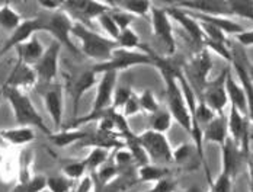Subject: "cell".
Returning <instances> with one entry per match:
<instances>
[{"label":"cell","instance_id":"cell-39","mask_svg":"<svg viewBox=\"0 0 253 192\" xmlns=\"http://www.w3.org/2000/svg\"><path fill=\"white\" fill-rule=\"evenodd\" d=\"M138 102H140V108L143 112L152 115L154 112H157L160 109L159 100L154 95L152 89H144L140 95H138Z\"/></svg>","mask_w":253,"mask_h":192},{"label":"cell","instance_id":"cell-30","mask_svg":"<svg viewBox=\"0 0 253 192\" xmlns=\"http://www.w3.org/2000/svg\"><path fill=\"white\" fill-rule=\"evenodd\" d=\"M114 7H118L121 10H124L126 13H129L131 16H140L144 18L147 15H150L153 4L150 1H144V0H121V1H109Z\"/></svg>","mask_w":253,"mask_h":192},{"label":"cell","instance_id":"cell-48","mask_svg":"<svg viewBox=\"0 0 253 192\" xmlns=\"http://www.w3.org/2000/svg\"><path fill=\"white\" fill-rule=\"evenodd\" d=\"M134 163V159L131 156V153L126 150V148H120L117 153H115V165L121 170L124 169H128L131 165ZM135 165V163H134Z\"/></svg>","mask_w":253,"mask_h":192},{"label":"cell","instance_id":"cell-22","mask_svg":"<svg viewBox=\"0 0 253 192\" xmlns=\"http://www.w3.org/2000/svg\"><path fill=\"white\" fill-rule=\"evenodd\" d=\"M0 139L7 147H26L35 140V130L28 127L3 128L0 130Z\"/></svg>","mask_w":253,"mask_h":192},{"label":"cell","instance_id":"cell-58","mask_svg":"<svg viewBox=\"0 0 253 192\" xmlns=\"http://www.w3.org/2000/svg\"><path fill=\"white\" fill-rule=\"evenodd\" d=\"M175 192H182V191H175Z\"/></svg>","mask_w":253,"mask_h":192},{"label":"cell","instance_id":"cell-52","mask_svg":"<svg viewBox=\"0 0 253 192\" xmlns=\"http://www.w3.org/2000/svg\"><path fill=\"white\" fill-rule=\"evenodd\" d=\"M63 3L64 1H38L40 7L42 10H45L47 13H52V12H58L63 9Z\"/></svg>","mask_w":253,"mask_h":192},{"label":"cell","instance_id":"cell-6","mask_svg":"<svg viewBox=\"0 0 253 192\" xmlns=\"http://www.w3.org/2000/svg\"><path fill=\"white\" fill-rule=\"evenodd\" d=\"M44 24V31L50 34L54 41H57L61 47H66L73 54H80L79 47L73 41L72 29H73V19L70 15H67L63 9L58 12L40 15Z\"/></svg>","mask_w":253,"mask_h":192},{"label":"cell","instance_id":"cell-7","mask_svg":"<svg viewBox=\"0 0 253 192\" xmlns=\"http://www.w3.org/2000/svg\"><path fill=\"white\" fill-rule=\"evenodd\" d=\"M137 140L141 147L146 150L152 163H163V162H173V148L166 137V134L146 130L137 134Z\"/></svg>","mask_w":253,"mask_h":192},{"label":"cell","instance_id":"cell-50","mask_svg":"<svg viewBox=\"0 0 253 192\" xmlns=\"http://www.w3.org/2000/svg\"><path fill=\"white\" fill-rule=\"evenodd\" d=\"M234 40L242 48L253 47V29H245L243 32L237 34Z\"/></svg>","mask_w":253,"mask_h":192},{"label":"cell","instance_id":"cell-5","mask_svg":"<svg viewBox=\"0 0 253 192\" xmlns=\"http://www.w3.org/2000/svg\"><path fill=\"white\" fill-rule=\"evenodd\" d=\"M117 77H118V73L101 74L98 85H96V96H95L93 105L90 108V112L73 121L70 125L72 128H77L80 125L96 121L105 111H108L112 106V99H114V94L117 89Z\"/></svg>","mask_w":253,"mask_h":192},{"label":"cell","instance_id":"cell-29","mask_svg":"<svg viewBox=\"0 0 253 192\" xmlns=\"http://www.w3.org/2000/svg\"><path fill=\"white\" fill-rule=\"evenodd\" d=\"M166 176H169V169L152 162L137 168V173H135L137 182H143V184H156L157 181Z\"/></svg>","mask_w":253,"mask_h":192},{"label":"cell","instance_id":"cell-43","mask_svg":"<svg viewBox=\"0 0 253 192\" xmlns=\"http://www.w3.org/2000/svg\"><path fill=\"white\" fill-rule=\"evenodd\" d=\"M194 154H197V148H195L194 143L180 144V145H177L176 148H173V162H176V163H186L188 160H191V157Z\"/></svg>","mask_w":253,"mask_h":192},{"label":"cell","instance_id":"cell-21","mask_svg":"<svg viewBox=\"0 0 253 192\" xmlns=\"http://www.w3.org/2000/svg\"><path fill=\"white\" fill-rule=\"evenodd\" d=\"M166 10H168V13L170 16V19L180 25L188 32V35L191 37V40L194 43L204 44V32L203 29H201V25L189 12H186L183 9H179L176 6H173V4L166 7Z\"/></svg>","mask_w":253,"mask_h":192},{"label":"cell","instance_id":"cell-33","mask_svg":"<svg viewBox=\"0 0 253 192\" xmlns=\"http://www.w3.org/2000/svg\"><path fill=\"white\" fill-rule=\"evenodd\" d=\"M172 122H173V118H172L169 109L160 108L157 112H154V114L150 115V118H149V125H150V128H149V130L157 131V133H162V134H166V133L170 130Z\"/></svg>","mask_w":253,"mask_h":192},{"label":"cell","instance_id":"cell-56","mask_svg":"<svg viewBox=\"0 0 253 192\" xmlns=\"http://www.w3.org/2000/svg\"><path fill=\"white\" fill-rule=\"evenodd\" d=\"M249 192H253V182H251V185H249Z\"/></svg>","mask_w":253,"mask_h":192},{"label":"cell","instance_id":"cell-28","mask_svg":"<svg viewBox=\"0 0 253 192\" xmlns=\"http://www.w3.org/2000/svg\"><path fill=\"white\" fill-rule=\"evenodd\" d=\"M87 136H89V133L83 131L80 128H67V130H60V131L51 133L48 139L55 147H67V145L83 142Z\"/></svg>","mask_w":253,"mask_h":192},{"label":"cell","instance_id":"cell-42","mask_svg":"<svg viewBox=\"0 0 253 192\" xmlns=\"http://www.w3.org/2000/svg\"><path fill=\"white\" fill-rule=\"evenodd\" d=\"M135 92L131 89V86H120L115 89V94H114V99H112V109L118 111V109H123L124 105L129 100V97L134 95Z\"/></svg>","mask_w":253,"mask_h":192},{"label":"cell","instance_id":"cell-15","mask_svg":"<svg viewBox=\"0 0 253 192\" xmlns=\"http://www.w3.org/2000/svg\"><path fill=\"white\" fill-rule=\"evenodd\" d=\"M63 10L67 15L77 16L80 24L89 22V21H98V18L103 13L111 10L109 1H64Z\"/></svg>","mask_w":253,"mask_h":192},{"label":"cell","instance_id":"cell-44","mask_svg":"<svg viewBox=\"0 0 253 192\" xmlns=\"http://www.w3.org/2000/svg\"><path fill=\"white\" fill-rule=\"evenodd\" d=\"M109 6H111L109 13H111V16H112V19L115 21V24L118 25V28H120L121 31H124L126 28H131V24H132V21H134V16H131L129 13H126V12L118 9V7H114L111 3H109Z\"/></svg>","mask_w":253,"mask_h":192},{"label":"cell","instance_id":"cell-11","mask_svg":"<svg viewBox=\"0 0 253 192\" xmlns=\"http://www.w3.org/2000/svg\"><path fill=\"white\" fill-rule=\"evenodd\" d=\"M60 52H61V46L57 41L52 40L50 46L45 48L42 57L34 66V70L37 73L40 85L47 86V85H51V83H55V79H57V74H58Z\"/></svg>","mask_w":253,"mask_h":192},{"label":"cell","instance_id":"cell-49","mask_svg":"<svg viewBox=\"0 0 253 192\" xmlns=\"http://www.w3.org/2000/svg\"><path fill=\"white\" fill-rule=\"evenodd\" d=\"M140 111H141V108H140V102H138V95L134 94V95L129 97V100L124 105V108H123V115H124L126 118H128V117H134V115H137Z\"/></svg>","mask_w":253,"mask_h":192},{"label":"cell","instance_id":"cell-32","mask_svg":"<svg viewBox=\"0 0 253 192\" xmlns=\"http://www.w3.org/2000/svg\"><path fill=\"white\" fill-rule=\"evenodd\" d=\"M22 21H24V18L12 4H9V3L0 4V28L1 29L12 32L22 24Z\"/></svg>","mask_w":253,"mask_h":192},{"label":"cell","instance_id":"cell-4","mask_svg":"<svg viewBox=\"0 0 253 192\" xmlns=\"http://www.w3.org/2000/svg\"><path fill=\"white\" fill-rule=\"evenodd\" d=\"M153 55L154 52L146 47H143L141 51H128L123 48H117L108 61L95 64L92 70L98 76H101L103 73H120L138 66H154Z\"/></svg>","mask_w":253,"mask_h":192},{"label":"cell","instance_id":"cell-25","mask_svg":"<svg viewBox=\"0 0 253 192\" xmlns=\"http://www.w3.org/2000/svg\"><path fill=\"white\" fill-rule=\"evenodd\" d=\"M226 91H227L228 103H231V108L237 109L240 114L248 117V102H246L245 91H243L240 82L231 76L230 70L226 77Z\"/></svg>","mask_w":253,"mask_h":192},{"label":"cell","instance_id":"cell-34","mask_svg":"<svg viewBox=\"0 0 253 192\" xmlns=\"http://www.w3.org/2000/svg\"><path fill=\"white\" fill-rule=\"evenodd\" d=\"M61 172L66 178H69L73 182L84 178L89 173L84 159L83 160H66V162H63L61 163Z\"/></svg>","mask_w":253,"mask_h":192},{"label":"cell","instance_id":"cell-12","mask_svg":"<svg viewBox=\"0 0 253 192\" xmlns=\"http://www.w3.org/2000/svg\"><path fill=\"white\" fill-rule=\"evenodd\" d=\"M251 125L252 124L249 117L240 114L234 108H230V114L227 117L228 139H231L237 144L246 156L251 154Z\"/></svg>","mask_w":253,"mask_h":192},{"label":"cell","instance_id":"cell-8","mask_svg":"<svg viewBox=\"0 0 253 192\" xmlns=\"http://www.w3.org/2000/svg\"><path fill=\"white\" fill-rule=\"evenodd\" d=\"M211 69H212V60L207 48H203L197 55H194L192 60L183 69V74L186 80L189 82V85L192 86V89L195 91L198 99L201 96L205 83L210 80L208 76H210Z\"/></svg>","mask_w":253,"mask_h":192},{"label":"cell","instance_id":"cell-24","mask_svg":"<svg viewBox=\"0 0 253 192\" xmlns=\"http://www.w3.org/2000/svg\"><path fill=\"white\" fill-rule=\"evenodd\" d=\"M15 51L18 54V63L34 67L38 63V60L42 57L45 48L42 47L41 41L37 37H32L29 41H26L22 46H19Z\"/></svg>","mask_w":253,"mask_h":192},{"label":"cell","instance_id":"cell-51","mask_svg":"<svg viewBox=\"0 0 253 192\" xmlns=\"http://www.w3.org/2000/svg\"><path fill=\"white\" fill-rule=\"evenodd\" d=\"M93 185H95L93 184V176L90 173H87L84 178L80 179L75 192H93Z\"/></svg>","mask_w":253,"mask_h":192},{"label":"cell","instance_id":"cell-47","mask_svg":"<svg viewBox=\"0 0 253 192\" xmlns=\"http://www.w3.org/2000/svg\"><path fill=\"white\" fill-rule=\"evenodd\" d=\"M176 191V182L173 179H170L169 176L157 181L156 184H153L152 190H147L146 192H175Z\"/></svg>","mask_w":253,"mask_h":192},{"label":"cell","instance_id":"cell-17","mask_svg":"<svg viewBox=\"0 0 253 192\" xmlns=\"http://www.w3.org/2000/svg\"><path fill=\"white\" fill-rule=\"evenodd\" d=\"M99 76L90 69L83 70L76 76H73L69 82V94L72 97V103H73V115H77V109H79V103L82 100V97L86 95L93 86L98 85V79Z\"/></svg>","mask_w":253,"mask_h":192},{"label":"cell","instance_id":"cell-3","mask_svg":"<svg viewBox=\"0 0 253 192\" xmlns=\"http://www.w3.org/2000/svg\"><path fill=\"white\" fill-rule=\"evenodd\" d=\"M4 89H6L4 97L7 99V102L12 108L13 118L16 121V124L19 127H28V128H34V130L37 128L48 137L52 131L47 127L42 115L37 111L35 105L32 103L28 94L24 91L6 88V86H4Z\"/></svg>","mask_w":253,"mask_h":192},{"label":"cell","instance_id":"cell-55","mask_svg":"<svg viewBox=\"0 0 253 192\" xmlns=\"http://www.w3.org/2000/svg\"><path fill=\"white\" fill-rule=\"evenodd\" d=\"M4 91H6V89H4V86L1 85V86H0V103H1V100L4 99Z\"/></svg>","mask_w":253,"mask_h":192},{"label":"cell","instance_id":"cell-53","mask_svg":"<svg viewBox=\"0 0 253 192\" xmlns=\"http://www.w3.org/2000/svg\"><path fill=\"white\" fill-rule=\"evenodd\" d=\"M246 165H248V172H249V179H251V182H253V153L248 156Z\"/></svg>","mask_w":253,"mask_h":192},{"label":"cell","instance_id":"cell-45","mask_svg":"<svg viewBox=\"0 0 253 192\" xmlns=\"http://www.w3.org/2000/svg\"><path fill=\"white\" fill-rule=\"evenodd\" d=\"M233 182L234 179L224 173H220L215 179H212L211 185L208 187L214 192H233Z\"/></svg>","mask_w":253,"mask_h":192},{"label":"cell","instance_id":"cell-9","mask_svg":"<svg viewBox=\"0 0 253 192\" xmlns=\"http://www.w3.org/2000/svg\"><path fill=\"white\" fill-rule=\"evenodd\" d=\"M227 70L217 76L214 80H208L204 86L200 100L208 105L217 115H224V109L228 105V96L226 91V77Z\"/></svg>","mask_w":253,"mask_h":192},{"label":"cell","instance_id":"cell-26","mask_svg":"<svg viewBox=\"0 0 253 192\" xmlns=\"http://www.w3.org/2000/svg\"><path fill=\"white\" fill-rule=\"evenodd\" d=\"M80 147H87V148H105V150H112V148H123L126 144L120 140V136L115 134H105L101 131H96L93 136L89 134L83 142H80Z\"/></svg>","mask_w":253,"mask_h":192},{"label":"cell","instance_id":"cell-16","mask_svg":"<svg viewBox=\"0 0 253 192\" xmlns=\"http://www.w3.org/2000/svg\"><path fill=\"white\" fill-rule=\"evenodd\" d=\"M231 54H233V67L237 76V80L240 82L245 95H246V102H248V117L251 120V124L253 125V82L251 80L248 70H246V63L248 58L245 55V51L242 47H233L231 48Z\"/></svg>","mask_w":253,"mask_h":192},{"label":"cell","instance_id":"cell-2","mask_svg":"<svg viewBox=\"0 0 253 192\" xmlns=\"http://www.w3.org/2000/svg\"><path fill=\"white\" fill-rule=\"evenodd\" d=\"M72 35L79 41V51L95 60L96 64L108 61L114 51L118 48L117 41H112L109 38H106L105 35H101L95 31H92L87 25L75 22L73 29H72Z\"/></svg>","mask_w":253,"mask_h":192},{"label":"cell","instance_id":"cell-57","mask_svg":"<svg viewBox=\"0 0 253 192\" xmlns=\"http://www.w3.org/2000/svg\"><path fill=\"white\" fill-rule=\"evenodd\" d=\"M208 192H214V191H212V190H211V188H210V191H208Z\"/></svg>","mask_w":253,"mask_h":192},{"label":"cell","instance_id":"cell-19","mask_svg":"<svg viewBox=\"0 0 253 192\" xmlns=\"http://www.w3.org/2000/svg\"><path fill=\"white\" fill-rule=\"evenodd\" d=\"M179 9H183L191 13L207 15V16H230L228 1L220 0H207V1H177L173 3Z\"/></svg>","mask_w":253,"mask_h":192},{"label":"cell","instance_id":"cell-31","mask_svg":"<svg viewBox=\"0 0 253 192\" xmlns=\"http://www.w3.org/2000/svg\"><path fill=\"white\" fill-rule=\"evenodd\" d=\"M0 179L3 182H15L19 179V156L6 151L0 160Z\"/></svg>","mask_w":253,"mask_h":192},{"label":"cell","instance_id":"cell-1","mask_svg":"<svg viewBox=\"0 0 253 192\" xmlns=\"http://www.w3.org/2000/svg\"><path fill=\"white\" fill-rule=\"evenodd\" d=\"M154 57V67L160 73V77L165 85L166 91V100H168V109L172 115L173 121H176L188 134L192 131V115L189 111V106L186 103V99L180 89V85L176 79L177 67L172 66L168 60L160 58L157 54Z\"/></svg>","mask_w":253,"mask_h":192},{"label":"cell","instance_id":"cell-54","mask_svg":"<svg viewBox=\"0 0 253 192\" xmlns=\"http://www.w3.org/2000/svg\"><path fill=\"white\" fill-rule=\"evenodd\" d=\"M246 70H248V74H249V77H251V80L253 82V64L248 60V63H246Z\"/></svg>","mask_w":253,"mask_h":192},{"label":"cell","instance_id":"cell-27","mask_svg":"<svg viewBox=\"0 0 253 192\" xmlns=\"http://www.w3.org/2000/svg\"><path fill=\"white\" fill-rule=\"evenodd\" d=\"M191 13V12H189ZM197 21L200 22H207V24L214 25L217 26L218 29H221L226 35H231V37H236L237 34L243 32L245 28L243 25H240L239 22L230 19L228 16H207V15H198V13H191Z\"/></svg>","mask_w":253,"mask_h":192},{"label":"cell","instance_id":"cell-37","mask_svg":"<svg viewBox=\"0 0 253 192\" xmlns=\"http://www.w3.org/2000/svg\"><path fill=\"white\" fill-rule=\"evenodd\" d=\"M117 44H118V48L128 49V51H137V48L143 49V44L140 43V37L132 28H126L120 32Z\"/></svg>","mask_w":253,"mask_h":192},{"label":"cell","instance_id":"cell-20","mask_svg":"<svg viewBox=\"0 0 253 192\" xmlns=\"http://www.w3.org/2000/svg\"><path fill=\"white\" fill-rule=\"evenodd\" d=\"M37 82H38V77H37V73L34 70V67L21 64L16 61V64L10 70L3 85L6 88H13V89H19V91L25 92L26 89L34 88L37 85Z\"/></svg>","mask_w":253,"mask_h":192},{"label":"cell","instance_id":"cell-14","mask_svg":"<svg viewBox=\"0 0 253 192\" xmlns=\"http://www.w3.org/2000/svg\"><path fill=\"white\" fill-rule=\"evenodd\" d=\"M42 88H44L42 89L44 108L50 115L55 130H60L63 125V114H64V88L57 82Z\"/></svg>","mask_w":253,"mask_h":192},{"label":"cell","instance_id":"cell-46","mask_svg":"<svg viewBox=\"0 0 253 192\" xmlns=\"http://www.w3.org/2000/svg\"><path fill=\"white\" fill-rule=\"evenodd\" d=\"M204 46L207 49H212L215 54H218L220 57H223L228 63H233V54L231 49L228 48L227 44H221V43H211V41H204Z\"/></svg>","mask_w":253,"mask_h":192},{"label":"cell","instance_id":"cell-23","mask_svg":"<svg viewBox=\"0 0 253 192\" xmlns=\"http://www.w3.org/2000/svg\"><path fill=\"white\" fill-rule=\"evenodd\" d=\"M228 139L227 117L226 115H217L208 125H205L203 130L204 143H212L223 145Z\"/></svg>","mask_w":253,"mask_h":192},{"label":"cell","instance_id":"cell-38","mask_svg":"<svg viewBox=\"0 0 253 192\" xmlns=\"http://www.w3.org/2000/svg\"><path fill=\"white\" fill-rule=\"evenodd\" d=\"M228 9H230V15L253 22V1L251 0H245V1L231 0L228 1Z\"/></svg>","mask_w":253,"mask_h":192},{"label":"cell","instance_id":"cell-36","mask_svg":"<svg viewBox=\"0 0 253 192\" xmlns=\"http://www.w3.org/2000/svg\"><path fill=\"white\" fill-rule=\"evenodd\" d=\"M47 190V176L35 175L25 182H18L10 192H44Z\"/></svg>","mask_w":253,"mask_h":192},{"label":"cell","instance_id":"cell-35","mask_svg":"<svg viewBox=\"0 0 253 192\" xmlns=\"http://www.w3.org/2000/svg\"><path fill=\"white\" fill-rule=\"evenodd\" d=\"M109 154H111L109 150H105V148H90V151L84 157L87 172L89 173H96L108 162Z\"/></svg>","mask_w":253,"mask_h":192},{"label":"cell","instance_id":"cell-41","mask_svg":"<svg viewBox=\"0 0 253 192\" xmlns=\"http://www.w3.org/2000/svg\"><path fill=\"white\" fill-rule=\"evenodd\" d=\"M73 181L66 178L64 175L47 176V190L50 192H70Z\"/></svg>","mask_w":253,"mask_h":192},{"label":"cell","instance_id":"cell-40","mask_svg":"<svg viewBox=\"0 0 253 192\" xmlns=\"http://www.w3.org/2000/svg\"><path fill=\"white\" fill-rule=\"evenodd\" d=\"M98 24H99V26L102 28V31L106 34V38H109V40H112V41H117V40H118L121 29L118 28V25L115 24V21L112 19V16H111L109 12L103 13L102 16L98 18Z\"/></svg>","mask_w":253,"mask_h":192},{"label":"cell","instance_id":"cell-13","mask_svg":"<svg viewBox=\"0 0 253 192\" xmlns=\"http://www.w3.org/2000/svg\"><path fill=\"white\" fill-rule=\"evenodd\" d=\"M41 31H44V24H42L41 16L24 19L22 24L19 25L15 31L10 32L9 38L0 47V58L6 52H9L10 49H16L19 46H22L24 43L29 41L32 37H35L37 32H41Z\"/></svg>","mask_w":253,"mask_h":192},{"label":"cell","instance_id":"cell-10","mask_svg":"<svg viewBox=\"0 0 253 192\" xmlns=\"http://www.w3.org/2000/svg\"><path fill=\"white\" fill-rule=\"evenodd\" d=\"M152 28L154 37L163 43V46L166 47V51L169 55L175 54L176 51V41H175V35H173V26H172V19L166 10V7H156L153 6L152 12Z\"/></svg>","mask_w":253,"mask_h":192},{"label":"cell","instance_id":"cell-18","mask_svg":"<svg viewBox=\"0 0 253 192\" xmlns=\"http://www.w3.org/2000/svg\"><path fill=\"white\" fill-rule=\"evenodd\" d=\"M246 159L248 156L242 151V148L231 139H227V142L221 145V173L236 179Z\"/></svg>","mask_w":253,"mask_h":192}]
</instances>
